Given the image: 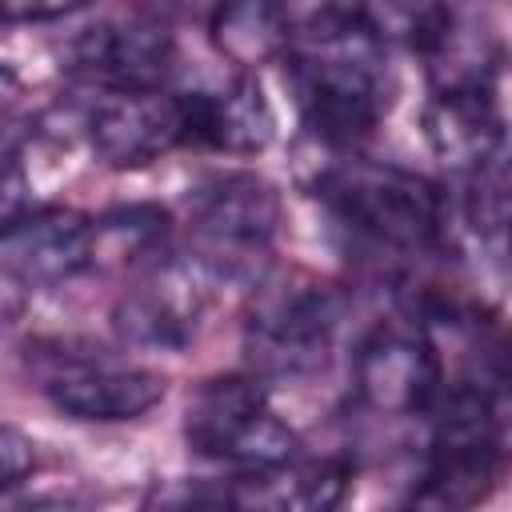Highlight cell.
Wrapping results in <instances>:
<instances>
[{
    "instance_id": "cell-1",
    "label": "cell",
    "mask_w": 512,
    "mask_h": 512,
    "mask_svg": "<svg viewBox=\"0 0 512 512\" xmlns=\"http://www.w3.org/2000/svg\"><path fill=\"white\" fill-rule=\"evenodd\" d=\"M288 80L304 124L332 148H352L388 112L384 32L364 8H316L288 16Z\"/></svg>"
},
{
    "instance_id": "cell-2",
    "label": "cell",
    "mask_w": 512,
    "mask_h": 512,
    "mask_svg": "<svg viewBox=\"0 0 512 512\" xmlns=\"http://www.w3.org/2000/svg\"><path fill=\"white\" fill-rule=\"evenodd\" d=\"M432 412V440L412 512H472L496 492L504 472L500 396L452 384L440 388Z\"/></svg>"
},
{
    "instance_id": "cell-3",
    "label": "cell",
    "mask_w": 512,
    "mask_h": 512,
    "mask_svg": "<svg viewBox=\"0 0 512 512\" xmlns=\"http://www.w3.org/2000/svg\"><path fill=\"white\" fill-rule=\"evenodd\" d=\"M316 196L340 228L372 248L416 256L440 244L444 204L436 184L396 164L340 160L320 172Z\"/></svg>"
},
{
    "instance_id": "cell-4",
    "label": "cell",
    "mask_w": 512,
    "mask_h": 512,
    "mask_svg": "<svg viewBox=\"0 0 512 512\" xmlns=\"http://www.w3.org/2000/svg\"><path fill=\"white\" fill-rule=\"evenodd\" d=\"M344 320V296L336 284L300 268H284L260 280L248 312V356L260 376L304 380L328 364L336 328Z\"/></svg>"
},
{
    "instance_id": "cell-5",
    "label": "cell",
    "mask_w": 512,
    "mask_h": 512,
    "mask_svg": "<svg viewBox=\"0 0 512 512\" xmlns=\"http://www.w3.org/2000/svg\"><path fill=\"white\" fill-rule=\"evenodd\" d=\"M184 440L196 456L236 464L244 472L296 460V432L272 412L256 376H212L184 408Z\"/></svg>"
},
{
    "instance_id": "cell-6",
    "label": "cell",
    "mask_w": 512,
    "mask_h": 512,
    "mask_svg": "<svg viewBox=\"0 0 512 512\" xmlns=\"http://www.w3.org/2000/svg\"><path fill=\"white\" fill-rule=\"evenodd\" d=\"M280 228V192L256 172H224L196 188L188 212L192 260L208 276H252Z\"/></svg>"
},
{
    "instance_id": "cell-7",
    "label": "cell",
    "mask_w": 512,
    "mask_h": 512,
    "mask_svg": "<svg viewBox=\"0 0 512 512\" xmlns=\"http://www.w3.org/2000/svg\"><path fill=\"white\" fill-rule=\"evenodd\" d=\"M352 388L360 408L376 416H420L436 404L444 376L436 344L424 324H380L372 328L352 360Z\"/></svg>"
},
{
    "instance_id": "cell-8",
    "label": "cell",
    "mask_w": 512,
    "mask_h": 512,
    "mask_svg": "<svg viewBox=\"0 0 512 512\" xmlns=\"http://www.w3.org/2000/svg\"><path fill=\"white\" fill-rule=\"evenodd\" d=\"M208 308V272L196 260H152L112 308V328L132 348L184 352Z\"/></svg>"
},
{
    "instance_id": "cell-9",
    "label": "cell",
    "mask_w": 512,
    "mask_h": 512,
    "mask_svg": "<svg viewBox=\"0 0 512 512\" xmlns=\"http://www.w3.org/2000/svg\"><path fill=\"white\" fill-rule=\"evenodd\" d=\"M88 144L100 164L128 172L148 168L176 144H184V120H180V96L164 88L148 92H108L100 88L96 104L84 120Z\"/></svg>"
},
{
    "instance_id": "cell-10",
    "label": "cell",
    "mask_w": 512,
    "mask_h": 512,
    "mask_svg": "<svg viewBox=\"0 0 512 512\" xmlns=\"http://www.w3.org/2000/svg\"><path fill=\"white\" fill-rule=\"evenodd\" d=\"M92 268V220L72 208H36L0 228V280L44 292Z\"/></svg>"
},
{
    "instance_id": "cell-11",
    "label": "cell",
    "mask_w": 512,
    "mask_h": 512,
    "mask_svg": "<svg viewBox=\"0 0 512 512\" xmlns=\"http://www.w3.org/2000/svg\"><path fill=\"white\" fill-rule=\"evenodd\" d=\"M40 388L52 400V408L68 420L124 424L152 412L164 400L168 380L160 372L108 360H64V368L48 372Z\"/></svg>"
},
{
    "instance_id": "cell-12",
    "label": "cell",
    "mask_w": 512,
    "mask_h": 512,
    "mask_svg": "<svg viewBox=\"0 0 512 512\" xmlns=\"http://www.w3.org/2000/svg\"><path fill=\"white\" fill-rule=\"evenodd\" d=\"M176 40L160 20L128 16L120 24H96L76 40V64L108 92H148L172 72Z\"/></svg>"
},
{
    "instance_id": "cell-13",
    "label": "cell",
    "mask_w": 512,
    "mask_h": 512,
    "mask_svg": "<svg viewBox=\"0 0 512 512\" xmlns=\"http://www.w3.org/2000/svg\"><path fill=\"white\" fill-rule=\"evenodd\" d=\"M176 96H180L184 144H200V148H216L232 156H252L268 148L276 116L256 80L240 76L224 88H196V92H176Z\"/></svg>"
},
{
    "instance_id": "cell-14",
    "label": "cell",
    "mask_w": 512,
    "mask_h": 512,
    "mask_svg": "<svg viewBox=\"0 0 512 512\" xmlns=\"http://www.w3.org/2000/svg\"><path fill=\"white\" fill-rule=\"evenodd\" d=\"M424 136L432 152L460 172H476L504 152V120L496 88H440L424 108Z\"/></svg>"
},
{
    "instance_id": "cell-15",
    "label": "cell",
    "mask_w": 512,
    "mask_h": 512,
    "mask_svg": "<svg viewBox=\"0 0 512 512\" xmlns=\"http://www.w3.org/2000/svg\"><path fill=\"white\" fill-rule=\"evenodd\" d=\"M228 488L232 512H336L348 492V468L336 460L320 464H276L244 472Z\"/></svg>"
},
{
    "instance_id": "cell-16",
    "label": "cell",
    "mask_w": 512,
    "mask_h": 512,
    "mask_svg": "<svg viewBox=\"0 0 512 512\" xmlns=\"http://www.w3.org/2000/svg\"><path fill=\"white\" fill-rule=\"evenodd\" d=\"M212 36L236 64H252L288 44V16L272 4H228L216 12Z\"/></svg>"
},
{
    "instance_id": "cell-17",
    "label": "cell",
    "mask_w": 512,
    "mask_h": 512,
    "mask_svg": "<svg viewBox=\"0 0 512 512\" xmlns=\"http://www.w3.org/2000/svg\"><path fill=\"white\" fill-rule=\"evenodd\" d=\"M168 216L156 208H116L100 220H92V268L100 260H136L152 256L164 240Z\"/></svg>"
},
{
    "instance_id": "cell-18",
    "label": "cell",
    "mask_w": 512,
    "mask_h": 512,
    "mask_svg": "<svg viewBox=\"0 0 512 512\" xmlns=\"http://www.w3.org/2000/svg\"><path fill=\"white\" fill-rule=\"evenodd\" d=\"M464 216H468V224L480 240L500 244L504 224H508V164H504V152H496L476 172H468Z\"/></svg>"
},
{
    "instance_id": "cell-19",
    "label": "cell",
    "mask_w": 512,
    "mask_h": 512,
    "mask_svg": "<svg viewBox=\"0 0 512 512\" xmlns=\"http://www.w3.org/2000/svg\"><path fill=\"white\" fill-rule=\"evenodd\" d=\"M140 512H232V504H228V488L220 484L164 480L144 496Z\"/></svg>"
},
{
    "instance_id": "cell-20",
    "label": "cell",
    "mask_w": 512,
    "mask_h": 512,
    "mask_svg": "<svg viewBox=\"0 0 512 512\" xmlns=\"http://www.w3.org/2000/svg\"><path fill=\"white\" fill-rule=\"evenodd\" d=\"M36 468V444L28 432H20L16 424L0 420V492L16 488L28 472Z\"/></svg>"
},
{
    "instance_id": "cell-21",
    "label": "cell",
    "mask_w": 512,
    "mask_h": 512,
    "mask_svg": "<svg viewBox=\"0 0 512 512\" xmlns=\"http://www.w3.org/2000/svg\"><path fill=\"white\" fill-rule=\"evenodd\" d=\"M28 212V172L20 156L0 140V228Z\"/></svg>"
},
{
    "instance_id": "cell-22",
    "label": "cell",
    "mask_w": 512,
    "mask_h": 512,
    "mask_svg": "<svg viewBox=\"0 0 512 512\" xmlns=\"http://www.w3.org/2000/svg\"><path fill=\"white\" fill-rule=\"evenodd\" d=\"M16 92H20V84H16V76H12V68L8 64H0V116L12 108V100H16Z\"/></svg>"
}]
</instances>
